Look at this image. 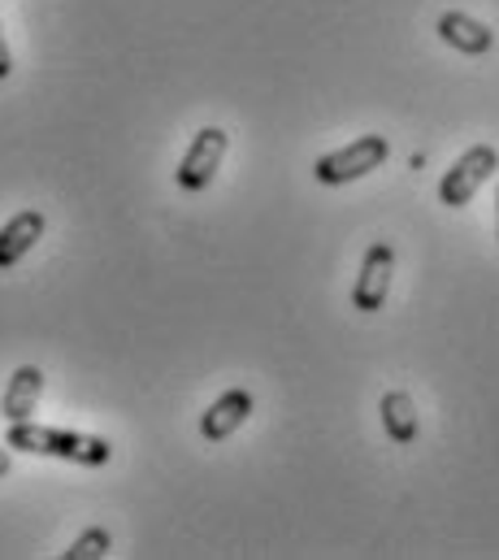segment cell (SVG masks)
<instances>
[{"label": "cell", "mask_w": 499, "mask_h": 560, "mask_svg": "<svg viewBox=\"0 0 499 560\" xmlns=\"http://www.w3.org/2000/svg\"><path fill=\"white\" fill-rule=\"evenodd\" d=\"M9 452H31V456H57V460H74V465H109L114 447L101 434H83V430H57V425H35V421H9L4 434Z\"/></svg>", "instance_id": "obj_1"}, {"label": "cell", "mask_w": 499, "mask_h": 560, "mask_svg": "<svg viewBox=\"0 0 499 560\" xmlns=\"http://www.w3.org/2000/svg\"><path fill=\"white\" fill-rule=\"evenodd\" d=\"M386 156H391L386 136H361V140H352V143H344V148H335V152H326V156H317L313 174H317L322 187H344V183H357V178L374 174Z\"/></svg>", "instance_id": "obj_2"}, {"label": "cell", "mask_w": 499, "mask_h": 560, "mask_svg": "<svg viewBox=\"0 0 499 560\" xmlns=\"http://www.w3.org/2000/svg\"><path fill=\"white\" fill-rule=\"evenodd\" d=\"M496 170H499L496 143H474V148L461 152L456 165L443 174V183H439V200H443L448 209H465V205L483 191V183H487Z\"/></svg>", "instance_id": "obj_3"}, {"label": "cell", "mask_w": 499, "mask_h": 560, "mask_svg": "<svg viewBox=\"0 0 499 560\" xmlns=\"http://www.w3.org/2000/svg\"><path fill=\"white\" fill-rule=\"evenodd\" d=\"M227 148H231V136L222 131V127H205V131H196V140L187 143V152H183V161H178V187L183 191H205L213 178H218V170H222V161H227Z\"/></svg>", "instance_id": "obj_4"}, {"label": "cell", "mask_w": 499, "mask_h": 560, "mask_svg": "<svg viewBox=\"0 0 499 560\" xmlns=\"http://www.w3.org/2000/svg\"><path fill=\"white\" fill-rule=\"evenodd\" d=\"M391 279H395V248L386 240H378V244H370V253L361 261V275H357V287H352V308L378 313L386 304Z\"/></svg>", "instance_id": "obj_5"}, {"label": "cell", "mask_w": 499, "mask_h": 560, "mask_svg": "<svg viewBox=\"0 0 499 560\" xmlns=\"http://www.w3.org/2000/svg\"><path fill=\"white\" fill-rule=\"evenodd\" d=\"M434 31H439V39H443L448 48H456V52H465V57H483V52L496 48V31H491L487 22H478L474 13H461V9L439 13Z\"/></svg>", "instance_id": "obj_6"}, {"label": "cell", "mask_w": 499, "mask_h": 560, "mask_svg": "<svg viewBox=\"0 0 499 560\" xmlns=\"http://www.w3.org/2000/svg\"><path fill=\"white\" fill-rule=\"evenodd\" d=\"M252 409H256V400H252V392H244V387L218 396V400L200 413V439H205V443H227V439L252 418Z\"/></svg>", "instance_id": "obj_7"}, {"label": "cell", "mask_w": 499, "mask_h": 560, "mask_svg": "<svg viewBox=\"0 0 499 560\" xmlns=\"http://www.w3.org/2000/svg\"><path fill=\"white\" fill-rule=\"evenodd\" d=\"M48 231V218L39 209H22L0 226V270H13Z\"/></svg>", "instance_id": "obj_8"}, {"label": "cell", "mask_w": 499, "mask_h": 560, "mask_svg": "<svg viewBox=\"0 0 499 560\" xmlns=\"http://www.w3.org/2000/svg\"><path fill=\"white\" fill-rule=\"evenodd\" d=\"M39 396H44V370L39 365H18L9 374V387H4V400H0L4 421H26L35 413Z\"/></svg>", "instance_id": "obj_9"}, {"label": "cell", "mask_w": 499, "mask_h": 560, "mask_svg": "<svg viewBox=\"0 0 499 560\" xmlns=\"http://www.w3.org/2000/svg\"><path fill=\"white\" fill-rule=\"evenodd\" d=\"M378 413H382V425H386V439L391 443L408 447L417 439V405H413L408 392H386L382 405H378Z\"/></svg>", "instance_id": "obj_10"}, {"label": "cell", "mask_w": 499, "mask_h": 560, "mask_svg": "<svg viewBox=\"0 0 499 560\" xmlns=\"http://www.w3.org/2000/svg\"><path fill=\"white\" fill-rule=\"evenodd\" d=\"M109 548H114V535H109L105 526H92V530H83L61 557L66 560H101V557H109Z\"/></svg>", "instance_id": "obj_11"}, {"label": "cell", "mask_w": 499, "mask_h": 560, "mask_svg": "<svg viewBox=\"0 0 499 560\" xmlns=\"http://www.w3.org/2000/svg\"><path fill=\"white\" fill-rule=\"evenodd\" d=\"M9 74H13V52H9V39L0 31V79H9Z\"/></svg>", "instance_id": "obj_12"}, {"label": "cell", "mask_w": 499, "mask_h": 560, "mask_svg": "<svg viewBox=\"0 0 499 560\" xmlns=\"http://www.w3.org/2000/svg\"><path fill=\"white\" fill-rule=\"evenodd\" d=\"M13 469V456H9V447H0V478Z\"/></svg>", "instance_id": "obj_13"}, {"label": "cell", "mask_w": 499, "mask_h": 560, "mask_svg": "<svg viewBox=\"0 0 499 560\" xmlns=\"http://www.w3.org/2000/svg\"><path fill=\"white\" fill-rule=\"evenodd\" d=\"M496 240H499V191H496Z\"/></svg>", "instance_id": "obj_14"}]
</instances>
